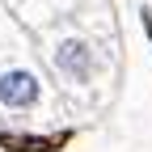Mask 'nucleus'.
<instances>
[{
	"label": "nucleus",
	"mask_w": 152,
	"mask_h": 152,
	"mask_svg": "<svg viewBox=\"0 0 152 152\" xmlns=\"http://www.w3.org/2000/svg\"><path fill=\"white\" fill-rule=\"evenodd\" d=\"M34 51L68 110L106 106L118 80V26L110 0H93L64 21L34 30Z\"/></svg>",
	"instance_id": "1"
},
{
	"label": "nucleus",
	"mask_w": 152,
	"mask_h": 152,
	"mask_svg": "<svg viewBox=\"0 0 152 152\" xmlns=\"http://www.w3.org/2000/svg\"><path fill=\"white\" fill-rule=\"evenodd\" d=\"M68 114L34 51V34L0 4V118L17 127H55Z\"/></svg>",
	"instance_id": "2"
},
{
	"label": "nucleus",
	"mask_w": 152,
	"mask_h": 152,
	"mask_svg": "<svg viewBox=\"0 0 152 152\" xmlns=\"http://www.w3.org/2000/svg\"><path fill=\"white\" fill-rule=\"evenodd\" d=\"M0 4L34 34V30H42V26H51V21H64V17L80 13L85 4H93V0H0Z\"/></svg>",
	"instance_id": "3"
}]
</instances>
